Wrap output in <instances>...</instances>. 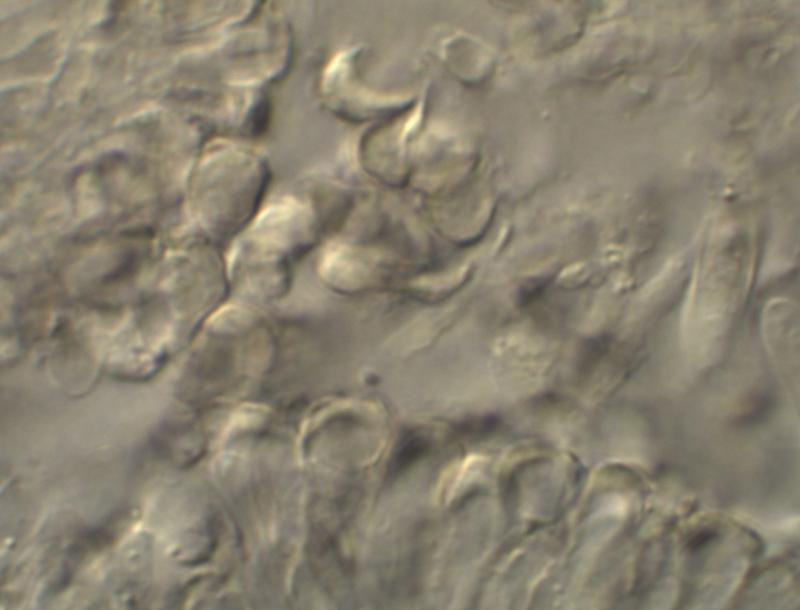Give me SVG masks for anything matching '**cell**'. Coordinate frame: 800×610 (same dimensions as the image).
Here are the masks:
<instances>
[{
  "mask_svg": "<svg viewBox=\"0 0 800 610\" xmlns=\"http://www.w3.org/2000/svg\"><path fill=\"white\" fill-rule=\"evenodd\" d=\"M365 257L356 250L339 246L323 258L321 273L326 280L343 288H355L365 282L368 274Z\"/></svg>",
  "mask_w": 800,
  "mask_h": 610,
  "instance_id": "cell-1",
  "label": "cell"
}]
</instances>
